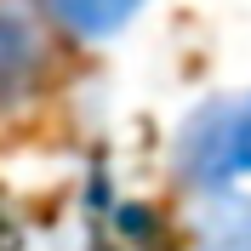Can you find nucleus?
<instances>
[{
    "label": "nucleus",
    "mask_w": 251,
    "mask_h": 251,
    "mask_svg": "<svg viewBox=\"0 0 251 251\" xmlns=\"http://www.w3.org/2000/svg\"><path fill=\"white\" fill-rule=\"evenodd\" d=\"M172 172L194 194H217V188L246 183L251 177V92L205 97L177 120Z\"/></svg>",
    "instance_id": "nucleus-1"
},
{
    "label": "nucleus",
    "mask_w": 251,
    "mask_h": 251,
    "mask_svg": "<svg viewBox=\"0 0 251 251\" xmlns=\"http://www.w3.org/2000/svg\"><path fill=\"white\" fill-rule=\"evenodd\" d=\"M57 75V23L40 0H0V120L40 103Z\"/></svg>",
    "instance_id": "nucleus-2"
},
{
    "label": "nucleus",
    "mask_w": 251,
    "mask_h": 251,
    "mask_svg": "<svg viewBox=\"0 0 251 251\" xmlns=\"http://www.w3.org/2000/svg\"><path fill=\"white\" fill-rule=\"evenodd\" d=\"M188 251H251V194H240V188L200 194Z\"/></svg>",
    "instance_id": "nucleus-3"
},
{
    "label": "nucleus",
    "mask_w": 251,
    "mask_h": 251,
    "mask_svg": "<svg viewBox=\"0 0 251 251\" xmlns=\"http://www.w3.org/2000/svg\"><path fill=\"white\" fill-rule=\"evenodd\" d=\"M40 6H46V17L57 23L63 34H75V40H92V46H97V40L126 34L149 0H40Z\"/></svg>",
    "instance_id": "nucleus-4"
}]
</instances>
